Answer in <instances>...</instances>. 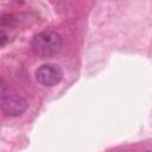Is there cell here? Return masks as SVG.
<instances>
[{
    "instance_id": "1",
    "label": "cell",
    "mask_w": 152,
    "mask_h": 152,
    "mask_svg": "<svg viewBox=\"0 0 152 152\" xmlns=\"http://www.w3.org/2000/svg\"><path fill=\"white\" fill-rule=\"evenodd\" d=\"M63 40L59 33L55 31H43L36 34L31 42V48L36 55L45 58L58 53L62 49Z\"/></svg>"
},
{
    "instance_id": "2",
    "label": "cell",
    "mask_w": 152,
    "mask_h": 152,
    "mask_svg": "<svg viewBox=\"0 0 152 152\" xmlns=\"http://www.w3.org/2000/svg\"><path fill=\"white\" fill-rule=\"evenodd\" d=\"M27 109V101L17 94L1 96V110L7 116H18Z\"/></svg>"
},
{
    "instance_id": "3",
    "label": "cell",
    "mask_w": 152,
    "mask_h": 152,
    "mask_svg": "<svg viewBox=\"0 0 152 152\" xmlns=\"http://www.w3.org/2000/svg\"><path fill=\"white\" fill-rule=\"evenodd\" d=\"M63 72L59 66L55 64H43L36 70V78L38 83L44 87H53L61 82Z\"/></svg>"
},
{
    "instance_id": "4",
    "label": "cell",
    "mask_w": 152,
    "mask_h": 152,
    "mask_svg": "<svg viewBox=\"0 0 152 152\" xmlns=\"http://www.w3.org/2000/svg\"><path fill=\"white\" fill-rule=\"evenodd\" d=\"M145 152H152V151H145Z\"/></svg>"
}]
</instances>
